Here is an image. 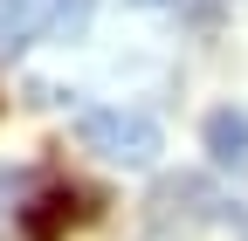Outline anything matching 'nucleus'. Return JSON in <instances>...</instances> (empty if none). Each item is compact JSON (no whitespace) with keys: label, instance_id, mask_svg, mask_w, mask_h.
<instances>
[{"label":"nucleus","instance_id":"7","mask_svg":"<svg viewBox=\"0 0 248 241\" xmlns=\"http://www.w3.org/2000/svg\"><path fill=\"white\" fill-rule=\"evenodd\" d=\"M124 7H179V0H124Z\"/></svg>","mask_w":248,"mask_h":241},{"label":"nucleus","instance_id":"4","mask_svg":"<svg viewBox=\"0 0 248 241\" xmlns=\"http://www.w3.org/2000/svg\"><path fill=\"white\" fill-rule=\"evenodd\" d=\"M48 7H55V0H0V55L35 42L48 28Z\"/></svg>","mask_w":248,"mask_h":241},{"label":"nucleus","instance_id":"6","mask_svg":"<svg viewBox=\"0 0 248 241\" xmlns=\"http://www.w3.org/2000/svg\"><path fill=\"white\" fill-rule=\"evenodd\" d=\"M90 7H97V0H55V7H48V28H42V35H48V42H69V35H83Z\"/></svg>","mask_w":248,"mask_h":241},{"label":"nucleus","instance_id":"5","mask_svg":"<svg viewBox=\"0 0 248 241\" xmlns=\"http://www.w3.org/2000/svg\"><path fill=\"white\" fill-rule=\"evenodd\" d=\"M69 221H76V193H42L35 207H21V234L28 241H55Z\"/></svg>","mask_w":248,"mask_h":241},{"label":"nucleus","instance_id":"2","mask_svg":"<svg viewBox=\"0 0 248 241\" xmlns=\"http://www.w3.org/2000/svg\"><path fill=\"white\" fill-rule=\"evenodd\" d=\"M152 234H193V227H207V221H221V200L207 193V179H193V172H179V179H159L152 186Z\"/></svg>","mask_w":248,"mask_h":241},{"label":"nucleus","instance_id":"3","mask_svg":"<svg viewBox=\"0 0 248 241\" xmlns=\"http://www.w3.org/2000/svg\"><path fill=\"white\" fill-rule=\"evenodd\" d=\"M200 138H207V159L221 166V172L248 179V110H234V104H221V110H207V124H200Z\"/></svg>","mask_w":248,"mask_h":241},{"label":"nucleus","instance_id":"1","mask_svg":"<svg viewBox=\"0 0 248 241\" xmlns=\"http://www.w3.org/2000/svg\"><path fill=\"white\" fill-rule=\"evenodd\" d=\"M76 138H83V152H97L104 166H131V172H145L152 159L166 152L159 124H152L145 110H124V104L83 110V117H76Z\"/></svg>","mask_w":248,"mask_h":241}]
</instances>
